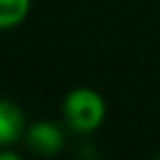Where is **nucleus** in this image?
I'll return each mask as SVG.
<instances>
[{
    "mask_svg": "<svg viewBox=\"0 0 160 160\" xmlns=\"http://www.w3.org/2000/svg\"><path fill=\"white\" fill-rule=\"evenodd\" d=\"M27 132L24 116L12 102H0V148L16 144Z\"/></svg>",
    "mask_w": 160,
    "mask_h": 160,
    "instance_id": "3",
    "label": "nucleus"
},
{
    "mask_svg": "<svg viewBox=\"0 0 160 160\" xmlns=\"http://www.w3.org/2000/svg\"><path fill=\"white\" fill-rule=\"evenodd\" d=\"M65 120L75 132L91 134L103 124L106 118V103L103 98L91 87H77L69 91L63 102Z\"/></svg>",
    "mask_w": 160,
    "mask_h": 160,
    "instance_id": "1",
    "label": "nucleus"
},
{
    "mask_svg": "<svg viewBox=\"0 0 160 160\" xmlns=\"http://www.w3.org/2000/svg\"><path fill=\"white\" fill-rule=\"evenodd\" d=\"M0 160H18V154H14V152H6V150H2V152H0Z\"/></svg>",
    "mask_w": 160,
    "mask_h": 160,
    "instance_id": "5",
    "label": "nucleus"
},
{
    "mask_svg": "<svg viewBox=\"0 0 160 160\" xmlns=\"http://www.w3.org/2000/svg\"><path fill=\"white\" fill-rule=\"evenodd\" d=\"M24 140H27L28 148L35 150L39 154L45 156H53L59 150L63 148V142H65V134L53 122H37V124L28 126L27 132H24Z\"/></svg>",
    "mask_w": 160,
    "mask_h": 160,
    "instance_id": "2",
    "label": "nucleus"
},
{
    "mask_svg": "<svg viewBox=\"0 0 160 160\" xmlns=\"http://www.w3.org/2000/svg\"><path fill=\"white\" fill-rule=\"evenodd\" d=\"M31 10V0H0V31L20 24Z\"/></svg>",
    "mask_w": 160,
    "mask_h": 160,
    "instance_id": "4",
    "label": "nucleus"
}]
</instances>
